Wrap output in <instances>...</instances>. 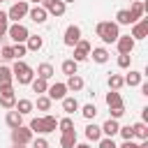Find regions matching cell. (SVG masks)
Returning <instances> with one entry per match:
<instances>
[{
    "label": "cell",
    "instance_id": "cell-50",
    "mask_svg": "<svg viewBox=\"0 0 148 148\" xmlns=\"http://www.w3.org/2000/svg\"><path fill=\"white\" fill-rule=\"evenodd\" d=\"M28 2H32V5H39V2H42V0H28Z\"/></svg>",
    "mask_w": 148,
    "mask_h": 148
},
{
    "label": "cell",
    "instance_id": "cell-31",
    "mask_svg": "<svg viewBox=\"0 0 148 148\" xmlns=\"http://www.w3.org/2000/svg\"><path fill=\"white\" fill-rule=\"evenodd\" d=\"M120 104H123L120 92H118V90H109V92H106V106L111 109V106H120Z\"/></svg>",
    "mask_w": 148,
    "mask_h": 148
},
{
    "label": "cell",
    "instance_id": "cell-4",
    "mask_svg": "<svg viewBox=\"0 0 148 148\" xmlns=\"http://www.w3.org/2000/svg\"><path fill=\"white\" fill-rule=\"evenodd\" d=\"M28 9H30L28 0H18V2H14V5L9 7V12H7V18H9V21H14V23H18L23 16H28Z\"/></svg>",
    "mask_w": 148,
    "mask_h": 148
},
{
    "label": "cell",
    "instance_id": "cell-3",
    "mask_svg": "<svg viewBox=\"0 0 148 148\" xmlns=\"http://www.w3.org/2000/svg\"><path fill=\"white\" fill-rule=\"evenodd\" d=\"M32 141V130L25 127V125H18L12 130V143L14 146H28Z\"/></svg>",
    "mask_w": 148,
    "mask_h": 148
},
{
    "label": "cell",
    "instance_id": "cell-30",
    "mask_svg": "<svg viewBox=\"0 0 148 148\" xmlns=\"http://www.w3.org/2000/svg\"><path fill=\"white\" fill-rule=\"evenodd\" d=\"M116 23H118V25H132L134 21H132V16H130L127 9H118V12H116Z\"/></svg>",
    "mask_w": 148,
    "mask_h": 148
},
{
    "label": "cell",
    "instance_id": "cell-17",
    "mask_svg": "<svg viewBox=\"0 0 148 148\" xmlns=\"http://www.w3.org/2000/svg\"><path fill=\"white\" fill-rule=\"evenodd\" d=\"M99 127H102V136H111V139H113V136L118 134V127H120V125H118V120L109 118V120H106L104 125H99Z\"/></svg>",
    "mask_w": 148,
    "mask_h": 148
},
{
    "label": "cell",
    "instance_id": "cell-23",
    "mask_svg": "<svg viewBox=\"0 0 148 148\" xmlns=\"http://www.w3.org/2000/svg\"><path fill=\"white\" fill-rule=\"evenodd\" d=\"M14 109L21 113V116H28L32 109H35V104H32V99H16V104H14Z\"/></svg>",
    "mask_w": 148,
    "mask_h": 148
},
{
    "label": "cell",
    "instance_id": "cell-24",
    "mask_svg": "<svg viewBox=\"0 0 148 148\" xmlns=\"http://www.w3.org/2000/svg\"><path fill=\"white\" fill-rule=\"evenodd\" d=\"M132 132H134V139H139V141H143V139H148V125L141 120V123H134L132 125Z\"/></svg>",
    "mask_w": 148,
    "mask_h": 148
},
{
    "label": "cell",
    "instance_id": "cell-21",
    "mask_svg": "<svg viewBox=\"0 0 148 148\" xmlns=\"http://www.w3.org/2000/svg\"><path fill=\"white\" fill-rule=\"evenodd\" d=\"M123 79H125V86L134 88V86H141L143 74H141V72H136V69H130V74H127V76H123Z\"/></svg>",
    "mask_w": 148,
    "mask_h": 148
},
{
    "label": "cell",
    "instance_id": "cell-5",
    "mask_svg": "<svg viewBox=\"0 0 148 148\" xmlns=\"http://www.w3.org/2000/svg\"><path fill=\"white\" fill-rule=\"evenodd\" d=\"M72 49H74L72 60H76V62H86V60H88V56H90V49H92V46H90V42H88V39H83V37H81Z\"/></svg>",
    "mask_w": 148,
    "mask_h": 148
},
{
    "label": "cell",
    "instance_id": "cell-37",
    "mask_svg": "<svg viewBox=\"0 0 148 148\" xmlns=\"http://www.w3.org/2000/svg\"><path fill=\"white\" fill-rule=\"evenodd\" d=\"M130 65H132V56H130V53H120V56H118V67H120V69H127Z\"/></svg>",
    "mask_w": 148,
    "mask_h": 148
},
{
    "label": "cell",
    "instance_id": "cell-7",
    "mask_svg": "<svg viewBox=\"0 0 148 148\" xmlns=\"http://www.w3.org/2000/svg\"><path fill=\"white\" fill-rule=\"evenodd\" d=\"M39 5H42L51 16H62V14H65V9H67V5H65L62 0H42Z\"/></svg>",
    "mask_w": 148,
    "mask_h": 148
},
{
    "label": "cell",
    "instance_id": "cell-28",
    "mask_svg": "<svg viewBox=\"0 0 148 148\" xmlns=\"http://www.w3.org/2000/svg\"><path fill=\"white\" fill-rule=\"evenodd\" d=\"M127 12H130V16H132V21L136 23L139 18H143V2H132Z\"/></svg>",
    "mask_w": 148,
    "mask_h": 148
},
{
    "label": "cell",
    "instance_id": "cell-44",
    "mask_svg": "<svg viewBox=\"0 0 148 148\" xmlns=\"http://www.w3.org/2000/svg\"><path fill=\"white\" fill-rule=\"evenodd\" d=\"M0 56H2L5 60H14V49H12V46H2Z\"/></svg>",
    "mask_w": 148,
    "mask_h": 148
},
{
    "label": "cell",
    "instance_id": "cell-26",
    "mask_svg": "<svg viewBox=\"0 0 148 148\" xmlns=\"http://www.w3.org/2000/svg\"><path fill=\"white\" fill-rule=\"evenodd\" d=\"M42 46H44V39H42L39 35H30V37L25 39V49H28V51H39Z\"/></svg>",
    "mask_w": 148,
    "mask_h": 148
},
{
    "label": "cell",
    "instance_id": "cell-45",
    "mask_svg": "<svg viewBox=\"0 0 148 148\" xmlns=\"http://www.w3.org/2000/svg\"><path fill=\"white\" fill-rule=\"evenodd\" d=\"M118 148H141L139 143H134V139H127V141H123Z\"/></svg>",
    "mask_w": 148,
    "mask_h": 148
},
{
    "label": "cell",
    "instance_id": "cell-2",
    "mask_svg": "<svg viewBox=\"0 0 148 148\" xmlns=\"http://www.w3.org/2000/svg\"><path fill=\"white\" fill-rule=\"evenodd\" d=\"M7 37L14 44H25V39L30 37V30L23 23H12V25H7Z\"/></svg>",
    "mask_w": 148,
    "mask_h": 148
},
{
    "label": "cell",
    "instance_id": "cell-39",
    "mask_svg": "<svg viewBox=\"0 0 148 148\" xmlns=\"http://www.w3.org/2000/svg\"><path fill=\"white\" fill-rule=\"evenodd\" d=\"M12 49H14V58H16V60H23V56L28 53V49H25V44H14Z\"/></svg>",
    "mask_w": 148,
    "mask_h": 148
},
{
    "label": "cell",
    "instance_id": "cell-1",
    "mask_svg": "<svg viewBox=\"0 0 148 148\" xmlns=\"http://www.w3.org/2000/svg\"><path fill=\"white\" fill-rule=\"evenodd\" d=\"M95 32L104 44H116V39L120 37V28L116 21H99L95 25Z\"/></svg>",
    "mask_w": 148,
    "mask_h": 148
},
{
    "label": "cell",
    "instance_id": "cell-51",
    "mask_svg": "<svg viewBox=\"0 0 148 148\" xmlns=\"http://www.w3.org/2000/svg\"><path fill=\"white\" fill-rule=\"evenodd\" d=\"M62 2H65V5H72V2H76V0H62Z\"/></svg>",
    "mask_w": 148,
    "mask_h": 148
},
{
    "label": "cell",
    "instance_id": "cell-47",
    "mask_svg": "<svg viewBox=\"0 0 148 148\" xmlns=\"http://www.w3.org/2000/svg\"><path fill=\"white\" fill-rule=\"evenodd\" d=\"M5 35H7V25H0V42L5 39Z\"/></svg>",
    "mask_w": 148,
    "mask_h": 148
},
{
    "label": "cell",
    "instance_id": "cell-29",
    "mask_svg": "<svg viewBox=\"0 0 148 148\" xmlns=\"http://www.w3.org/2000/svg\"><path fill=\"white\" fill-rule=\"evenodd\" d=\"M30 86H32V92H37V95H44V92H46V88H49L46 79H39V76H35V79L30 81Z\"/></svg>",
    "mask_w": 148,
    "mask_h": 148
},
{
    "label": "cell",
    "instance_id": "cell-22",
    "mask_svg": "<svg viewBox=\"0 0 148 148\" xmlns=\"http://www.w3.org/2000/svg\"><path fill=\"white\" fill-rule=\"evenodd\" d=\"M53 74H56V72H53V65H51V62H42V65H37V74H35V76H39V79H46V81H49Z\"/></svg>",
    "mask_w": 148,
    "mask_h": 148
},
{
    "label": "cell",
    "instance_id": "cell-43",
    "mask_svg": "<svg viewBox=\"0 0 148 148\" xmlns=\"http://www.w3.org/2000/svg\"><path fill=\"white\" fill-rule=\"evenodd\" d=\"M30 146H32V148H49V141H46L44 136H37V139L30 141Z\"/></svg>",
    "mask_w": 148,
    "mask_h": 148
},
{
    "label": "cell",
    "instance_id": "cell-36",
    "mask_svg": "<svg viewBox=\"0 0 148 148\" xmlns=\"http://www.w3.org/2000/svg\"><path fill=\"white\" fill-rule=\"evenodd\" d=\"M58 130H60V132H69V130H74V120H72L69 116L60 118V120H58Z\"/></svg>",
    "mask_w": 148,
    "mask_h": 148
},
{
    "label": "cell",
    "instance_id": "cell-38",
    "mask_svg": "<svg viewBox=\"0 0 148 148\" xmlns=\"http://www.w3.org/2000/svg\"><path fill=\"white\" fill-rule=\"evenodd\" d=\"M118 134L123 136V141H127V139H134V132H132V125H123V127H118Z\"/></svg>",
    "mask_w": 148,
    "mask_h": 148
},
{
    "label": "cell",
    "instance_id": "cell-34",
    "mask_svg": "<svg viewBox=\"0 0 148 148\" xmlns=\"http://www.w3.org/2000/svg\"><path fill=\"white\" fill-rule=\"evenodd\" d=\"M14 81V74H12V67H5L0 65V86H7Z\"/></svg>",
    "mask_w": 148,
    "mask_h": 148
},
{
    "label": "cell",
    "instance_id": "cell-48",
    "mask_svg": "<svg viewBox=\"0 0 148 148\" xmlns=\"http://www.w3.org/2000/svg\"><path fill=\"white\" fill-rule=\"evenodd\" d=\"M141 92H143V95H148V83H143V81H141Z\"/></svg>",
    "mask_w": 148,
    "mask_h": 148
},
{
    "label": "cell",
    "instance_id": "cell-27",
    "mask_svg": "<svg viewBox=\"0 0 148 148\" xmlns=\"http://www.w3.org/2000/svg\"><path fill=\"white\" fill-rule=\"evenodd\" d=\"M60 69H62V74L72 76V74H76V72H79V62H76V60H72V58H67V60H62Z\"/></svg>",
    "mask_w": 148,
    "mask_h": 148
},
{
    "label": "cell",
    "instance_id": "cell-20",
    "mask_svg": "<svg viewBox=\"0 0 148 148\" xmlns=\"http://www.w3.org/2000/svg\"><path fill=\"white\" fill-rule=\"evenodd\" d=\"M60 102H62V111H65L67 116H72L74 111H79V99H76V97H67V95H65Z\"/></svg>",
    "mask_w": 148,
    "mask_h": 148
},
{
    "label": "cell",
    "instance_id": "cell-19",
    "mask_svg": "<svg viewBox=\"0 0 148 148\" xmlns=\"http://www.w3.org/2000/svg\"><path fill=\"white\" fill-rule=\"evenodd\" d=\"M65 86H67V90L79 92V90H83V86H86V83H83V79H81L79 74H72V76H67V83H65Z\"/></svg>",
    "mask_w": 148,
    "mask_h": 148
},
{
    "label": "cell",
    "instance_id": "cell-49",
    "mask_svg": "<svg viewBox=\"0 0 148 148\" xmlns=\"http://www.w3.org/2000/svg\"><path fill=\"white\" fill-rule=\"evenodd\" d=\"M74 148H90V146H88V143H76Z\"/></svg>",
    "mask_w": 148,
    "mask_h": 148
},
{
    "label": "cell",
    "instance_id": "cell-40",
    "mask_svg": "<svg viewBox=\"0 0 148 148\" xmlns=\"http://www.w3.org/2000/svg\"><path fill=\"white\" fill-rule=\"evenodd\" d=\"M109 113H111V118H113V120L123 118V116H125V104H120V106H111V109H109Z\"/></svg>",
    "mask_w": 148,
    "mask_h": 148
},
{
    "label": "cell",
    "instance_id": "cell-41",
    "mask_svg": "<svg viewBox=\"0 0 148 148\" xmlns=\"http://www.w3.org/2000/svg\"><path fill=\"white\" fill-rule=\"evenodd\" d=\"M97 148H118V146H116V141H113L111 136H102V139L97 141Z\"/></svg>",
    "mask_w": 148,
    "mask_h": 148
},
{
    "label": "cell",
    "instance_id": "cell-16",
    "mask_svg": "<svg viewBox=\"0 0 148 148\" xmlns=\"http://www.w3.org/2000/svg\"><path fill=\"white\" fill-rule=\"evenodd\" d=\"M5 123H7V127H9V130H14V127L23 125V116H21L16 109H9V111H7V116H5Z\"/></svg>",
    "mask_w": 148,
    "mask_h": 148
},
{
    "label": "cell",
    "instance_id": "cell-35",
    "mask_svg": "<svg viewBox=\"0 0 148 148\" xmlns=\"http://www.w3.org/2000/svg\"><path fill=\"white\" fill-rule=\"evenodd\" d=\"M32 104H35L39 111H51V104H53V102H51L46 95H39V97H37V102H32Z\"/></svg>",
    "mask_w": 148,
    "mask_h": 148
},
{
    "label": "cell",
    "instance_id": "cell-32",
    "mask_svg": "<svg viewBox=\"0 0 148 148\" xmlns=\"http://www.w3.org/2000/svg\"><path fill=\"white\" fill-rule=\"evenodd\" d=\"M125 86V79L120 74H109V90H120Z\"/></svg>",
    "mask_w": 148,
    "mask_h": 148
},
{
    "label": "cell",
    "instance_id": "cell-8",
    "mask_svg": "<svg viewBox=\"0 0 148 148\" xmlns=\"http://www.w3.org/2000/svg\"><path fill=\"white\" fill-rule=\"evenodd\" d=\"M79 39H81V28H79L76 23L67 25V28H65V35H62V42H65V46H74Z\"/></svg>",
    "mask_w": 148,
    "mask_h": 148
},
{
    "label": "cell",
    "instance_id": "cell-53",
    "mask_svg": "<svg viewBox=\"0 0 148 148\" xmlns=\"http://www.w3.org/2000/svg\"><path fill=\"white\" fill-rule=\"evenodd\" d=\"M0 2H5V0H0Z\"/></svg>",
    "mask_w": 148,
    "mask_h": 148
},
{
    "label": "cell",
    "instance_id": "cell-33",
    "mask_svg": "<svg viewBox=\"0 0 148 148\" xmlns=\"http://www.w3.org/2000/svg\"><path fill=\"white\" fill-rule=\"evenodd\" d=\"M79 109H81V116H83L86 120H92V118L97 116V106H95L92 102H90V104H83V106H79Z\"/></svg>",
    "mask_w": 148,
    "mask_h": 148
},
{
    "label": "cell",
    "instance_id": "cell-9",
    "mask_svg": "<svg viewBox=\"0 0 148 148\" xmlns=\"http://www.w3.org/2000/svg\"><path fill=\"white\" fill-rule=\"evenodd\" d=\"M134 42L136 39H146L148 37V18H139L136 23H132V35H130Z\"/></svg>",
    "mask_w": 148,
    "mask_h": 148
},
{
    "label": "cell",
    "instance_id": "cell-25",
    "mask_svg": "<svg viewBox=\"0 0 148 148\" xmlns=\"http://www.w3.org/2000/svg\"><path fill=\"white\" fill-rule=\"evenodd\" d=\"M86 139H88V141H99V139H102V127L95 125V123H90V125L86 127Z\"/></svg>",
    "mask_w": 148,
    "mask_h": 148
},
{
    "label": "cell",
    "instance_id": "cell-10",
    "mask_svg": "<svg viewBox=\"0 0 148 148\" xmlns=\"http://www.w3.org/2000/svg\"><path fill=\"white\" fill-rule=\"evenodd\" d=\"M28 16H30V21H32V23H46L49 12H46L42 5H35V7H30V9H28Z\"/></svg>",
    "mask_w": 148,
    "mask_h": 148
},
{
    "label": "cell",
    "instance_id": "cell-14",
    "mask_svg": "<svg viewBox=\"0 0 148 148\" xmlns=\"http://www.w3.org/2000/svg\"><path fill=\"white\" fill-rule=\"evenodd\" d=\"M88 58H92L97 65H104V62H109V51L104 46H95V49H90V56Z\"/></svg>",
    "mask_w": 148,
    "mask_h": 148
},
{
    "label": "cell",
    "instance_id": "cell-52",
    "mask_svg": "<svg viewBox=\"0 0 148 148\" xmlns=\"http://www.w3.org/2000/svg\"><path fill=\"white\" fill-rule=\"evenodd\" d=\"M14 148H25V146H14Z\"/></svg>",
    "mask_w": 148,
    "mask_h": 148
},
{
    "label": "cell",
    "instance_id": "cell-6",
    "mask_svg": "<svg viewBox=\"0 0 148 148\" xmlns=\"http://www.w3.org/2000/svg\"><path fill=\"white\" fill-rule=\"evenodd\" d=\"M14 104H16L14 86H12V83H7V86H0V106L9 111V109H14Z\"/></svg>",
    "mask_w": 148,
    "mask_h": 148
},
{
    "label": "cell",
    "instance_id": "cell-18",
    "mask_svg": "<svg viewBox=\"0 0 148 148\" xmlns=\"http://www.w3.org/2000/svg\"><path fill=\"white\" fill-rule=\"evenodd\" d=\"M60 146H62V148H74V146H76V130L60 132Z\"/></svg>",
    "mask_w": 148,
    "mask_h": 148
},
{
    "label": "cell",
    "instance_id": "cell-12",
    "mask_svg": "<svg viewBox=\"0 0 148 148\" xmlns=\"http://www.w3.org/2000/svg\"><path fill=\"white\" fill-rule=\"evenodd\" d=\"M134 39L130 37V35H120L118 39H116V46H118V53H132L134 51Z\"/></svg>",
    "mask_w": 148,
    "mask_h": 148
},
{
    "label": "cell",
    "instance_id": "cell-13",
    "mask_svg": "<svg viewBox=\"0 0 148 148\" xmlns=\"http://www.w3.org/2000/svg\"><path fill=\"white\" fill-rule=\"evenodd\" d=\"M39 120H42V134H51V132H56V127H58V118H56V116L46 113V116H42Z\"/></svg>",
    "mask_w": 148,
    "mask_h": 148
},
{
    "label": "cell",
    "instance_id": "cell-46",
    "mask_svg": "<svg viewBox=\"0 0 148 148\" xmlns=\"http://www.w3.org/2000/svg\"><path fill=\"white\" fill-rule=\"evenodd\" d=\"M0 25H9V18H7V12L0 9Z\"/></svg>",
    "mask_w": 148,
    "mask_h": 148
},
{
    "label": "cell",
    "instance_id": "cell-42",
    "mask_svg": "<svg viewBox=\"0 0 148 148\" xmlns=\"http://www.w3.org/2000/svg\"><path fill=\"white\" fill-rule=\"evenodd\" d=\"M28 127L32 130V134H42V120H39V118H32Z\"/></svg>",
    "mask_w": 148,
    "mask_h": 148
},
{
    "label": "cell",
    "instance_id": "cell-11",
    "mask_svg": "<svg viewBox=\"0 0 148 148\" xmlns=\"http://www.w3.org/2000/svg\"><path fill=\"white\" fill-rule=\"evenodd\" d=\"M65 95H67V86H65V83H53V86H49V88H46V97H49L51 102L62 99Z\"/></svg>",
    "mask_w": 148,
    "mask_h": 148
},
{
    "label": "cell",
    "instance_id": "cell-15",
    "mask_svg": "<svg viewBox=\"0 0 148 148\" xmlns=\"http://www.w3.org/2000/svg\"><path fill=\"white\" fill-rule=\"evenodd\" d=\"M14 79H16V81H18L21 86H28V83H30V81L35 79V69H32V67L28 65V67H23L21 72H16V74H14Z\"/></svg>",
    "mask_w": 148,
    "mask_h": 148
}]
</instances>
